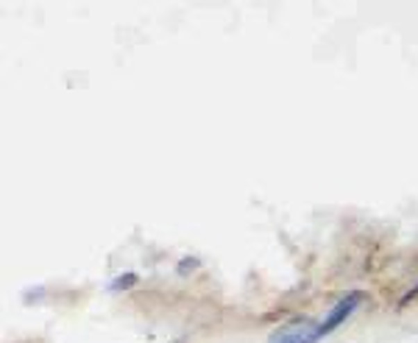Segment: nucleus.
I'll return each instance as SVG.
<instances>
[{
    "label": "nucleus",
    "instance_id": "nucleus-1",
    "mask_svg": "<svg viewBox=\"0 0 418 343\" xmlns=\"http://www.w3.org/2000/svg\"><path fill=\"white\" fill-rule=\"evenodd\" d=\"M360 301H362V293H360V290L346 293V296H343V299H340V301L329 310V315H326V318H324V321L312 329V343H315V340H321V337H326L329 332H335V329H337V326H340V324H343V321H346V318L357 310V307H360Z\"/></svg>",
    "mask_w": 418,
    "mask_h": 343
},
{
    "label": "nucleus",
    "instance_id": "nucleus-2",
    "mask_svg": "<svg viewBox=\"0 0 418 343\" xmlns=\"http://www.w3.org/2000/svg\"><path fill=\"white\" fill-rule=\"evenodd\" d=\"M137 282H140V276H137L134 271H128V274L115 276V279L109 282V290H112V293H117V290H128V287H134Z\"/></svg>",
    "mask_w": 418,
    "mask_h": 343
},
{
    "label": "nucleus",
    "instance_id": "nucleus-3",
    "mask_svg": "<svg viewBox=\"0 0 418 343\" xmlns=\"http://www.w3.org/2000/svg\"><path fill=\"white\" fill-rule=\"evenodd\" d=\"M198 265H201V262H198L195 257H184V260L178 262V274H187V271H195Z\"/></svg>",
    "mask_w": 418,
    "mask_h": 343
},
{
    "label": "nucleus",
    "instance_id": "nucleus-4",
    "mask_svg": "<svg viewBox=\"0 0 418 343\" xmlns=\"http://www.w3.org/2000/svg\"><path fill=\"white\" fill-rule=\"evenodd\" d=\"M412 299H418V285H415V287H410V290H407V293L399 299V307H407Z\"/></svg>",
    "mask_w": 418,
    "mask_h": 343
}]
</instances>
